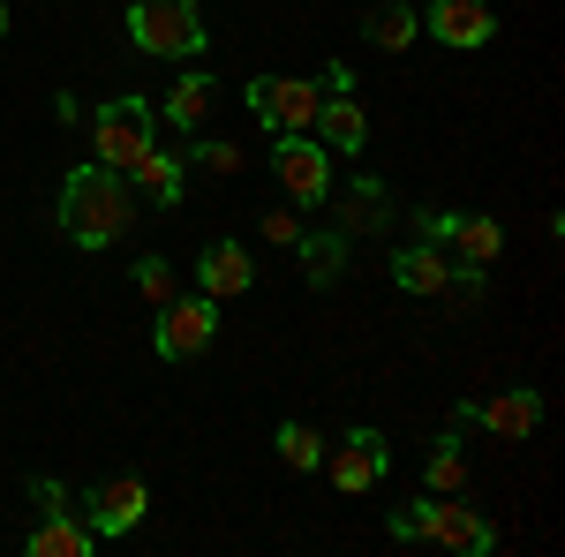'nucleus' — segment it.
Segmentation results:
<instances>
[{
    "mask_svg": "<svg viewBox=\"0 0 565 557\" xmlns=\"http://www.w3.org/2000/svg\"><path fill=\"white\" fill-rule=\"evenodd\" d=\"M129 226H136V189H129V173L98 167V159L68 173V189H61V234H68L76 249H114Z\"/></svg>",
    "mask_w": 565,
    "mask_h": 557,
    "instance_id": "1",
    "label": "nucleus"
},
{
    "mask_svg": "<svg viewBox=\"0 0 565 557\" xmlns=\"http://www.w3.org/2000/svg\"><path fill=\"white\" fill-rule=\"evenodd\" d=\"M129 39L136 53L189 61V53H204V15H196V0H129Z\"/></svg>",
    "mask_w": 565,
    "mask_h": 557,
    "instance_id": "2",
    "label": "nucleus"
},
{
    "mask_svg": "<svg viewBox=\"0 0 565 557\" xmlns=\"http://www.w3.org/2000/svg\"><path fill=\"white\" fill-rule=\"evenodd\" d=\"M317 106H324V84H302V76H257L249 84V114L271 136H309L317 129Z\"/></svg>",
    "mask_w": 565,
    "mask_h": 557,
    "instance_id": "3",
    "label": "nucleus"
},
{
    "mask_svg": "<svg viewBox=\"0 0 565 557\" xmlns=\"http://www.w3.org/2000/svg\"><path fill=\"white\" fill-rule=\"evenodd\" d=\"M90 143H98V167L129 173L143 151H151V106L143 98H106L98 121H90Z\"/></svg>",
    "mask_w": 565,
    "mask_h": 557,
    "instance_id": "4",
    "label": "nucleus"
},
{
    "mask_svg": "<svg viewBox=\"0 0 565 557\" xmlns=\"http://www.w3.org/2000/svg\"><path fill=\"white\" fill-rule=\"evenodd\" d=\"M218 332V301L212 294H189V301H159V332H151V346H159V362H189V354H204Z\"/></svg>",
    "mask_w": 565,
    "mask_h": 557,
    "instance_id": "5",
    "label": "nucleus"
},
{
    "mask_svg": "<svg viewBox=\"0 0 565 557\" xmlns=\"http://www.w3.org/2000/svg\"><path fill=\"white\" fill-rule=\"evenodd\" d=\"M423 543H445V550L482 557V550H498V527H490L476 505H460V490H445V497L430 490V505H423Z\"/></svg>",
    "mask_w": 565,
    "mask_h": 557,
    "instance_id": "6",
    "label": "nucleus"
},
{
    "mask_svg": "<svg viewBox=\"0 0 565 557\" xmlns=\"http://www.w3.org/2000/svg\"><path fill=\"white\" fill-rule=\"evenodd\" d=\"M271 167H279V189H287L295 204H324V196H332V151H324L317 136H279V143H271Z\"/></svg>",
    "mask_w": 565,
    "mask_h": 557,
    "instance_id": "7",
    "label": "nucleus"
},
{
    "mask_svg": "<svg viewBox=\"0 0 565 557\" xmlns=\"http://www.w3.org/2000/svg\"><path fill=\"white\" fill-rule=\"evenodd\" d=\"M317 468L332 474L340 490H354V497H362V490H377V482H385V468H392V444L377 437V429H348V437H340V444H332V452H324Z\"/></svg>",
    "mask_w": 565,
    "mask_h": 557,
    "instance_id": "8",
    "label": "nucleus"
},
{
    "mask_svg": "<svg viewBox=\"0 0 565 557\" xmlns=\"http://www.w3.org/2000/svg\"><path fill=\"white\" fill-rule=\"evenodd\" d=\"M452 422H482L490 437H505V444H521V437H535V422H543V392H498V399H460V415Z\"/></svg>",
    "mask_w": 565,
    "mask_h": 557,
    "instance_id": "9",
    "label": "nucleus"
},
{
    "mask_svg": "<svg viewBox=\"0 0 565 557\" xmlns=\"http://www.w3.org/2000/svg\"><path fill=\"white\" fill-rule=\"evenodd\" d=\"M151 513V490L136 482V474H114V482H98L84 497V527L98 535V543H114V535H129L136 519Z\"/></svg>",
    "mask_w": 565,
    "mask_h": 557,
    "instance_id": "10",
    "label": "nucleus"
},
{
    "mask_svg": "<svg viewBox=\"0 0 565 557\" xmlns=\"http://www.w3.org/2000/svg\"><path fill=\"white\" fill-rule=\"evenodd\" d=\"M415 15H423V31L445 39L452 53H476V45H490V31H498V23H490V0H423Z\"/></svg>",
    "mask_w": 565,
    "mask_h": 557,
    "instance_id": "11",
    "label": "nucleus"
},
{
    "mask_svg": "<svg viewBox=\"0 0 565 557\" xmlns=\"http://www.w3.org/2000/svg\"><path fill=\"white\" fill-rule=\"evenodd\" d=\"M423 226H430L437 242H452V264H482V271H490V264H498V249H505V226H498V218H482V212H468V218H423Z\"/></svg>",
    "mask_w": 565,
    "mask_h": 557,
    "instance_id": "12",
    "label": "nucleus"
},
{
    "mask_svg": "<svg viewBox=\"0 0 565 557\" xmlns=\"http://www.w3.org/2000/svg\"><path fill=\"white\" fill-rule=\"evenodd\" d=\"M452 271H460V264L445 257V249H437V242H415V249H399V257H392V279H399V294H452Z\"/></svg>",
    "mask_w": 565,
    "mask_h": 557,
    "instance_id": "13",
    "label": "nucleus"
},
{
    "mask_svg": "<svg viewBox=\"0 0 565 557\" xmlns=\"http://www.w3.org/2000/svg\"><path fill=\"white\" fill-rule=\"evenodd\" d=\"M23 550H31V557H90V550H98V535H90L68 505H53V513H39V527H31Z\"/></svg>",
    "mask_w": 565,
    "mask_h": 557,
    "instance_id": "14",
    "label": "nucleus"
},
{
    "mask_svg": "<svg viewBox=\"0 0 565 557\" xmlns=\"http://www.w3.org/2000/svg\"><path fill=\"white\" fill-rule=\"evenodd\" d=\"M309 136H317L324 151H362V143H370V114L354 106V90H332V98L317 106V129Z\"/></svg>",
    "mask_w": 565,
    "mask_h": 557,
    "instance_id": "15",
    "label": "nucleus"
},
{
    "mask_svg": "<svg viewBox=\"0 0 565 557\" xmlns=\"http://www.w3.org/2000/svg\"><path fill=\"white\" fill-rule=\"evenodd\" d=\"M249 279H257V264H249L242 242H212V249H204V294H212V301L249 294Z\"/></svg>",
    "mask_w": 565,
    "mask_h": 557,
    "instance_id": "16",
    "label": "nucleus"
},
{
    "mask_svg": "<svg viewBox=\"0 0 565 557\" xmlns=\"http://www.w3.org/2000/svg\"><path fill=\"white\" fill-rule=\"evenodd\" d=\"M212 106H218V84L204 76V68H189L174 90H167V121H174L181 136H196L204 121H212Z\"/></svg>",
    "mask_w": 565,
    "mask_h": 557,
    "instance_id": "17",
    "label": "nucleus"
},
{
    "mask_svg": "<svg viewBox=\"0 0 565 557\" xmlns=\"http://www.w3.org/2000/svg\"><path fill=\"white\" fill-rule=\"evenodd\" d=\"M129 189H136V196H151L159 212H167V204H181V159L151 143V151H143V159L129 167Z\"/></svg>",
    "mask_w": 565,
    "mask_h": 557,
    "instance_id": "18",
    "label": "nucleus"
},
{
    "mask_svg": "<svg viewBox=\"0 0 565 557\" xmlns=\"http://www.w3.org/2000/svg\"><path fill=\"white\" fill-rule=\"evenodd\" d=\"M362 31H370V45H377V53H407V45H415V31H423V15H415L407 0H385Z\"/></svg>",
    "mask_w": 565,
    "mask_h": 557,
    "instance_id": "19",
    "label": "nucleus"
},
{
    "mask_svg": "<svg viewBox=\"0 0 565 557\" xmlns=\"http://www.w3.org/2000/svg\"><path fill=\"white\" fill-rule=\"evenodd\" d=\"M295 249H302V271H309V287H332V279L348 271V234H302Z\"/></svg>",
    "mask_w": 565,
    "mask_h": 557,
    "instance_id": "20",
    "label": "nucleus"
},
{
    "mask_svg": "<svg viewBox=\"0 0 565 557\" xmlns=\"http://www.w3.org/2000/svg\"><path fill=\"white\" fill-rule=\"evenodd\" d=\"M279 460H287V468H317V460H324V437H317V429L309 422H279Z\"/></svg>",
    "mask_w": 565,
    "mask_h": 557,
    "instance_id": "21",
    "label": "nucleus"
},
{
    "mask_svg": "<svg viewBox=\"0 0 565 557\" xmlns=\"http://www.w3.org/2000/svg\"><path fill=\"white\" fill-rule=\"evenodd\" d=\"M430 490L445 497V490H468V460H460V437H445L430 452Z\"/></svg>",
    "mask_w": 565,
    "mask_h": 557,
    "instance_id": "22",
    "label": "nucleus"
},
{
    "mask_svg": "<svg viewBox=\"0 0 565 557\" xmlns=\"http://www.w3.org/2000/svg\"><path fill=\"white\" fill-rule=\"evenodd\" d=\"M385 218V189L377 181H354V196H348V226H377Z\"/></svg>",
    "mask_w": 565,
    "mask_h": 557,
    "instance_id": "23",
    "label": "nucleus"
},
{
    "mask_svg": "<svg viewBox=\"0 0 565 557\" xmlns=\"http://www.w3.org/2000/svg\"><path fill=\"white\" fill-rule=\"evenodd\" d=\"M264 242L295 249V242H302V212H295V204H271V212H264Z\"/></svg>",
    "mask_w": 565,
    "mask_h": 557,
    "instance_id": "24",
    "label": "nucleus"
},
{
    "mask_svg": "<svg viewBox=\"0 0 565 557\" xmlns=\"http://www.w3.org/2000/svg\"><path fill=\"white\" fill-rule=\"evenodd\" d=\"M136 287H143V294H151V301H174V264L143 257V264H136Z\"/></svg>",
    "mask_w": 565,
    "mask_h": 557,
    "instance_id": "25",
    "label": "nucleus"
},
{
    "mask_svg": "<svg viewBox=\"0 0 565 557\" xmlns=\"http://www.w3.org/2000/svg\"><path fill=\"white\" fill-rule=\"evenodd\" d=\"M196 159L212 173H242V151H234V143H196Z\"/></svg>",
    "mask_w": 565,
    "mask_h": 557,
    "instance_id": "26",
    "label": "nucleus"
},
{
    "mask_svg": "<svg viewBox=\"0 0 565 557\" xmlns=\"http://www.w3.org/2000/svg\"><path fill=\"white\" fill-rule=\"evenodd\" d=\"M0 39H8V0H0Z\"/></svg>",
    "mask_w": 565,
    "mask_h": 557,
    "instance_id": "27",
    "label": "nucleus"
}]
</instances>
